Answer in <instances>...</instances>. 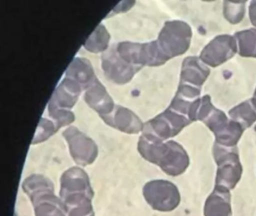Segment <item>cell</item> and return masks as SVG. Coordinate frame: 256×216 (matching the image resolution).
I'll return each mask as SVG.
<instances>
[{
  "label": "cell",
  "mask_w": 256,
  "mask_h": 216,
  "mask_svg": "<svg viewBox=\"0 0 256 216\" xmlns=\"http://www.w3.org/2000/svg\"><path fill=\"white\" fill-rule=\"evenodd\" d=\"M138 150L145 160L160 166L170 176L182 175L190 166L188 153L174 140L164 142L142 134L138 142Z\"/></svg>",
  "instance_id": "6da1fadb"
},
{
  "label": "cell",
  "mask_w": 256,
  "mask_h": 216,
  "mask_svg": "<svg viewBox=\"0 0 256 216\" xmlns=\"http://www.w3.org/2000/svg\"><path fill=\"white\" fill-rule=\"evenodd\" d=\"M94 190L86 171L78 166L70 168L60 178V198L65 205L66 211L92 204Z\"/></svg>",
  "instance_id": "7a4b0ae2"
},
{
  "label": "cell",
  "mask_w": 256,
  "mask_h": 216,
  "mask_svg": "<svg viewBox=\"0 0 256 216\" xmlns=\"http://www.w3.org/2000/svg\"><path fill=\"white\" fill-rule=\"evenodd\" d=\"M212 152L217 165L215 186L232 190L239 182L242 174L238 147H226L214 142Z\"/></svg>",
  "instance_id": "3957f363"
},
{
  "label": "cell",
  "mask_w": 256,
  "mask_h": 216,
  "mask_svg": "<svg viewBox=\"0 0 256 216\" xmlns=\"http://www.w3.org/2000/svg\"><path fill=\"white\" fill-rule=\"evenodd\" d=\"M192 37V31L187 22L170 20L164 24L156 40L163 54L170 60L187 52Z\"/></svg>",
  "instance_id": "277c9868"
},
{
  "label": "cell",
  "mask_w": 256,
  "mask_h": 216,
  "mask_svg": "<svg viewBox=\"0 0 256 216\" xmlns=\"http://www.w3.org/2000/svg\"><path fill=\"white\" fill-rule=\"evenodd\" d=\"M116 50L127 62L140 67L161 66L170 60L163 54L156 40L146 43L120 42L116 45Z\"/></svg>",
  "instance_id": "5b68a950"
},
{
  "label": "cell",
  "mask_w": 256,
  "mask_h": 216,
  "mask_svg": "<svg viewBox=\"0 0 256 216\" xmlns=\"http://www.w3.org/2000/svg\"><path fill=\"white\" fill-rule=\"evenodd\" d=\"M214 133L215 142L226 147L236 146L244 132V128L223 111L212 106L202 121Z\"/></svg>",
  "instance_id": "8992f818"
},
{
  "label": "cell",
  "mask_w": 256,
  "mask_h": 216,
  "mask_svg": "<svg viewBox=\"0 0 256 216\" xmlns=\"http://www.w3.org/2000/svg\"><path fill=\"white\" fill-rule=\"evenodd\" d=\"M145 200L158 212H172L178 208L180 202V194L176 184L164 180L148 182L143 188Z\"/></svg>",
  "instance_id": "52a82bcc"
},
{
  "label": "cell",
  "mask_w": 256,
  "mask_h": 216,
  "mask_svg": "<svg viewBox=\"0 0 256 216\" xmlns=\"http://www.w3.org/2000/svg\"><path fill=\"white\" fill-rule=\"evenodd\" d=\"M192 122L186 116L168 108L164 112L144 124L142 134L166 141L180 133Z\"/></svg>",
  "instance_id": "ba28073f"
},
{
  "label": "cell",
  "mask_w": 256,
  "mask_h": 216,
  "mask_svg": "<svg viewBox=\"0 0 256 216\" xmlns=\"http://www.w3.org/2000/svg\"><path fill=\"white\" fill-rule=\"evenodd\" d=\"M62 135L68 142L70 154L76 163L88 166L95 162L98 151L94 140L74 126L67 128Z\"/></svg>",
  "instance_id": "9c48e42d"
},
{
  "label": "cell",
  "mask_w": 256,
  "mask_h": 216,
  "mask_svg": "<svg viewBox=\"0 0 256 216\" xmlns=\"http://www.w3.org/2000/svg\"><path fill=\"white\" fill-rule=\"evenodd\" d=\"M102 68L108 79L118 85H124L130 82L142 67L125 61L118 54L116 45H114L103 54Z\"/></svg>",
  "instance_id": "30bf717a"
},
{
  "label": "cell",
  "mask_w": 256,
  "mask_h": 216,
  "mask_svg": "<svg viewBox=\"0 0 256 216\" xmlns=\"http://www.w3.org/2000/svg\"><path fill=\"white\" fill-rule=\"evenodd\" d=\"M238 52L235 38L230 34H220L204 46L199 58L206 66L216 68L228 61Z\"/></svg>",
  "instance_id": "8fae6325"
},
{
  "label": "cell",
  "mask_w": 256,
  "mask_h": 216,
  "mask_svg": "<svg viewBox=\"0 0 256 216\" xmlns=\"http://www.w3.org/2000/svg\"><path fill=\"white\" fill-rule=\"evenodd\" d=\"M100 117L108 126L124 133L136 134L143 130L142 120L131 110L120 105H115L110 114Z\"/></svg>",
  "instance_id": "7c38bea8"
},
{
  "label": "cell",
  "mask_w": 256,
  "mask_h": 216,
  "mask_svg": "<svg viewBox=\"0 0 256 216\" xmlns=\"http://www.w3.org/2000/svg\"><path fill=\"white\" fill-rule=\"evenodd\" d=\"M84 91L80 85L70 78L62 79L49 100L48 106L60 109L71 110Z\"/></svg>",
  "instance_id": "4fadbf2b"
},
{
  "label": "cell",
  "mask_w": 256,
  "mask_h": 216,
  "mask_svg": "<svg viewBox=\"0 0 256 216\" xmlns=\"http://www.w3.org/2000/svg\"><path fill=\"white\" fill-rule=\"evenodd\" d=\"M210 74L209 68L199 57L188 56L182 63L180 84L202 88Z\"/></svg>",
  "instance_id": "5bb4252c"
},
{
  "label": "cell",
  "mask_w": 256,
  "mask_h": 216,
  "mask_svg": "<svg viewBox=\"0 0 256 216\" xmlns=\"http://www.w3.org/2000/svg\"><path fill=\"white\" fill-rule=\"evenodd\" d=\"M84 100L100 116L110 114L115 106L113 99L98 78L85 92Z\"/></svg>",
  "instance_id": "9a60e30c"
},
{
  "label": "cell",
  "mask_w": 256,
  "mask_h": 216,
  "mask_svg": "<svg viewBox=\"0 0 256 216\" xmlns=\"http://www.w3.org/2000/svg\"><path fill=\"white\" fill-rule=\"evenodd\" d=\"M204 214V216H232L230 190L215 186L205 201Z\"/></svg>",
  "instance_id": "2e32d148"
},
{
  "label": "cell",
  "mask_w": 256,
  "mask_h": 216,
  "mask_svg": "<svg viewBox=\"0 0 256 216\" xmlns=\"http://www.w3.org/2000/svg\"><path fill=\"white\" fill-rule=\"evenodd\" d=\"M66 78L76 81L83 90H86L94 84L97 76L92 64L88 58L76 57L67 68Z\"/></svg>",
  "instance_id": "e0dca14e"
},
{
  "label": "cell",
  "mask_w": 256,
  "mask_h": 216,
  "mask_svg": "<svg viewBox=\"0 0 256 216\" xmlns=\"http://www.w3.org/2000/svg\"><path fill=\"white\" fill-rule=\"evenodd\" d=\"M32 204L36 216H66L65 205L54 192L38 196L32 201Z\"/></svg>",
  "instance_id": "ac0fdd59"
},
{
  "label": "cell",
  "mask_w": 256,
  "mask_h": 216,
  "mask_svg": "<svg viewBox=\"0 0 256 216\" xmlns=\"http://www.w3.org/2000/svg\"><path fill=\"white\" fill-rule=\"evenodd\" d=\"M24 192L28 195L31 202L42 195L54 192L53 182L46 176L32 174L23 182Z\"/></svg>",
  "instance_id": "d6986e66"
},
{
  "label": "cell",
  "mask_w": 256,
  "mask_h": 216,
  "mask_svg": "<svg viewBox=\"0 0 256 216\" xmlns=\"http://www.w3.org/2000/svg\"><path fill=\"white\" fill-rule=\"evenodd\" d=\"M228 114L230 118L240 124L244 130L251 127L256 122V109L251 99L241 102L230 110Z\"/></svg>",
  "instance_id": "ffe728a7"
},
{
  "label": "cell",
  "mask_w": 256,
  "mask_h": 216,
  "mask_svg": "<svg viewBox=\"0 0 256 216\" xmlns=\"http://www.w3.org/2000/svg\"><path fill=\"white\" fill-rule=\"evenodd\" d=\"M234 37L236 39L238 54L240 56L256 58V28L236 32Z\"/></svg>",
  "instance_id": "44dd1931"
},
{
  "label": "cell",
  "mask_w": 256,
  "mask_h": 216,
  "mask_svg": "<svg viewBox=\"0 0 256 216\" xmlns=\"http://www.w3.org/2000/svg\"><path fill=\"white\" fill-rule=\"evenodd\" d=\"M110 36L102 24H100L90 36L84 46L86 50L94 54L104 52L108 49Z\"/></svg>",
  "instance_id": "7402d4cb"
},
{
  "label": "cell",
  "mask_w": 256,
  "mask_h": 216,
  "mask_svg": "<svg viewBox=\"0 0 256 216\" xmlns=\"http://www.w3.org/2000/svg\"><path fill=\"white\" fill-rule=\"evenodd\" d=\"M246 3V1H224L223 2V14L224 18L233 25L239 24L245 15Z\"/></svg>",
  "instance_id": "603a6c76"
},
{
  "label": "cell",
  "mask_w": 256,
  "mask_h": 216,
  "mask_svg": "<svg viewBox=\"0 0 256 216\" xmlns=\"http://www.w3.org/2000/svg\"><path fill=\"white\" fill-rule=\"evenodd\" d=\"M59 130V128L53 120L42 118L32 140V144H38L44 142L53 136Z\"/></svg>",
  "instance_id": "cb8c5ba5"
},
{
  "label": "cell",
  "mask_w": 256,
  "mask_h": 216,
  "mask_svg": "<svg viewBox=\"0 0 256 216\" xmlns=\"http://www.w3.org/2000/svg\"><path fill=\"white\" fill-rule=\"evenodd\" d=\"M48 111L50 118L56 123L59 129L72 124L76 118L74 114L70 110L60 109V108L48 106Z\"/></svg>",
  "instance_id": "d4e9b609"
},
{
  "label": "cell",
  "mask_w": 256,
  "mask_h": 216,
  "mask_svg": "<svg viewBox=\"0 0 256 216\" xmlns=\"http://www.w3.org/2000/svg\"><path fill=\"white\" fill-rule=\"evenodd\" d=\"M248 16H250L251 24L256 27V0H253L250 2L248 7Z\"/></svg>",
  "instance_id": "484cf974"
},
{
  "label": "cell",
  "mask_w": 256,
  "mask_h": 216,
  "mask_svg": "<svg viewBox=\"0 0 256 216\" xmlns=\"http://www.w3.org/2000/svg\"><path fill=\"white\" fill-rule=\"evenodd\" d=\"M252 103L253 106H254V108L256 109V90H254V94H253L252 98H251Z\"/></svg>",
  "instance_id": "4316f807"
},
{
  "label": "cell",
  "mask_w": 256,
  "mask_h": 216,
  "mask_svg": "<svg viewBox=\"0 0 256 216\" xmlns=\"http://www.w3.org/2000/svg\"><path fill=\"white\" fill-rule=\"evenodd\" d=\"M95 216V213H91V214H88V216Z\"/></svg>",
  "instance_id": "83f0119b"
}]
</instances>
